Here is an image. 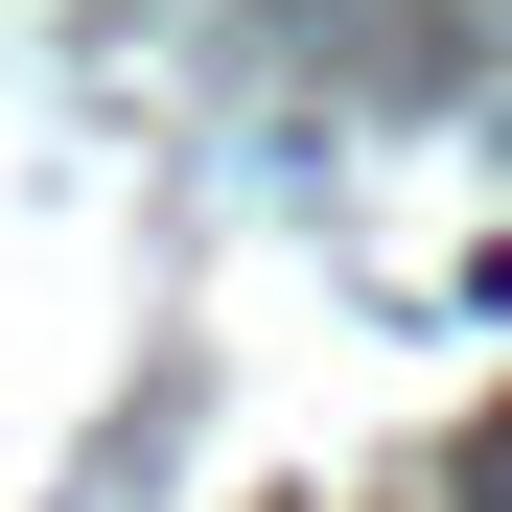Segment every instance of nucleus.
Instances as JSON below:
<instances>
[{
	"mask_svg": "<svg viewBox=\"0 0 512 512\" xmlns=\"http://www.w3.org/2000/svg\"><path fill=\"white\" fill-rule=\"evenodd\" d=\"M443 489H466V512H512V396L466 419V466H443Z\"/></svg>",
	"mask_w": 512,
	"mask_h": 512,
	"instance_id": "obj_1",
	"label": "nucleus"
}]
</instances>
